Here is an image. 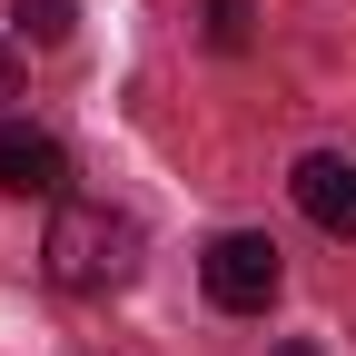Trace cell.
I'll return each instance as SVG.
<instances>
[{"mask_svg": "<svg viewBox=\"0 0 356 356\" xmlns=\"http://www.w3.org/2000/svg\"><path fill=\"white\" fill-rule=\"evenodd\" d=\"M248 30H257V0H208V40L218 50H248Z\"/></svg>", "mask_w": 356, "mask_h": 356, "instance_id": "cell-6", "label": "cell"}, {"mask_svg": "<svg viewBox=\"0 0 356 356\" xmlns=\"http://www.w3.org/2000/svg\"><path fill=\"white\" fill-rule=\"evenodd\" d=\"M139 257H149L139 218H129V208H99V198H60L50 238H40V267H50V287H70V297L129 287V277H139Z\"/></svg>", "mask_w": 356, "mask_h": 356, "instance_id": "cell-1", "label": "cell"}, {"mask_svg": "<svg viewBox=\"0 0 356 356\" xmlns=\"http://www.w3.org/2000/svg\"><path fill=\"white\" fill-rule=\"evenodd\" d=\"M10 20H20V40H30V50H60V40L79 30V0H20Z\"/></svg>", "mask_w": 356, "mask_h": 356, "instance_id": "cell-5", "label": "cell"}, {"mask_svg": "<svg viewBox=\"0 0 356 356\" xmlns=\"http://www.w3.org/2000/svg\"><path fill=\"white\" fill-rule=\"evenodd\" d=\"M0 188H10V198H60L70 188V149L50 139V129H0Z\"/></svg>", "mask_w": 356, "mask_h": 356, "instance_id": "cell-4", "label": "cell"}, {"mask_svg": "<svg viewBox=\"0 0 356 356\" xmlns=\"http://www.w3.org/2000/svg\"><path fill=\"white\" fill-rule=\"evenodd\" d=\"M10 89H20V60H10V50H0V99H10Z\"/></svg>", "mask_w": 356, "mask_h": 356, "instance_id": "cell-7", "label": "cell"}, {"mask_svg": "<svg viewBox=\"0 0 356 356\" xmlns=\"http://www.w3.org/2000/svg\"><path fill=\"white\" fill-rule=\"evenodd\" d=\"M287 188H297V208L317 218L327 238H356V159H337V149H307Z\"/></svg>", "mask_w": 356, "mask_h": 356, "instance_id": "cell-3", "label": "cell"}, {"mask_svg": "<svg viewBox=\"0 0 356 356\" xmlns=\"http://www.w3.org/2000/svg\"><path fill=\"white\" fill-rule=\"evenodd\" d=\"M277 356H317V346H277Z\"/></svg>", "mask_w": 356, "mask_h": 356, "instance_id": "cell-8", "label": "cell"}, {"mask_svg": "<svg viewBox=\"0 0 356 356\" xmlns=\"http://www.w3.org/2000/svg\"><path fill=\"white\" fill-rule=\"evenodd\" d=\"M198 277H208V307H228V317H267L277 307V238H257V228H228V238H208L198 257Z\"/></svg>", "mask_w": 356, "mask_h": 356, "instance_id": "cell-2", "label": "cell"}]
</instances>
